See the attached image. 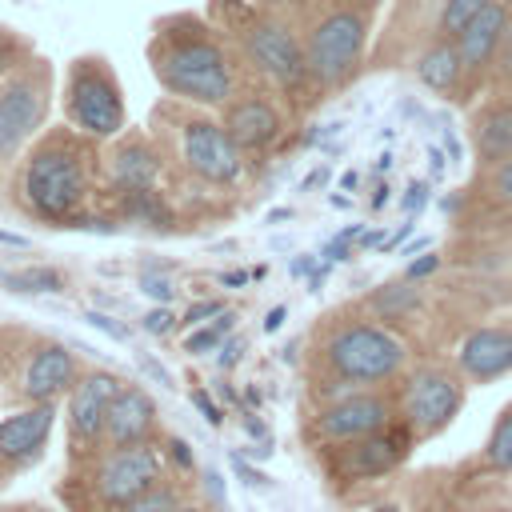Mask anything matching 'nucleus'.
<instances>
[{"label":"nucleus","instance_id":"obj_1","mask_svg":"<svg viewBox=\"0 0 512 512\" xmlns=\"http://www.w3.org/2000/svg\"><path fill=\"white\" fill-rule=\"evenodd\" d=\"M148 64L156 84L184 104L224 108L248 80L232 40L204 12H164L148 32Z\"/></svg>","mask_w":512,"mask_h":512},{"label":"nucleus","instance_id":"obj_2","mask_svg":"<svg viewBox=\"0 0 512 512\" xmlns=\"http://www.w3.org/2000/svg\"><path fill=\"white\" fill-rule=\"evenodd\" d=\"M96 176H100V148L92 136L76 132L72 124L44 128L20 156L12 200L36 224L80 228V220L88 216V200L96 192Z\"/></svg>","mask_w":512,"mask_h":512},{"label":"nucleus","instance_id":"obj_3","mask_svg":"<svg viewBox=\"0 0 512 512\" xmlns=\"http://www.w3.org/2000/svg\"><path fill=\"white\" fill-rule=\"evenodd\" d=\"M208 16L232 40L248 80L268 84L292 108H308L320 100L312 88V76H308L304 36L292 24L276 20L272 12H264L252 0H212Z\"/></svg>","mask_w":512,"mask_h":512},{"label":"nucleus","instance_id":"obj_4","mask_svg":"<svg viewBox=\"0 0 512 512\" xmlns=\"http://www.w3.org/2000/svg\"><path fill=\"white\" fill-rule=\"evenodd\" d=\"M408 364V348L372 316L332 312L312 340V380L316 396L332 400L356 388H384Z\"/></svg>","mask_w":512,"mask_h":512},{"label":"nucleus","instance_id":"obj_5","mask_svg":"<svg viewBox=\"0 0 512 512\" xmlns=\"http://www.w3.org/2000/svg\"><path fill=\"white\" fill-rule=\"evenodd\" d=\"M152 136L160 140L164 156L200 184L232 188L244 176V152L232 144L224 120H216L208 108L168 96L152 108Z\"/></svg>","mask_w":512,"mask_h":512},{"label":"nucleus","instance_id":"obj_6","mask_svg":"<svg viewBox=\"0 0 512 512\" xmlns=\"http://www.w3.org/2000/svg\"><path fill=\"white\" fill-rule=\"evenodd\" d=\"M168 480V464L156 444L140 448H100L72 460V472L60 484V496L72 512H112L156 484Z\"/></svg>","mask_w":512,"mask_h":512},{"label":"nucleus","instance_id":"obj_7","mask_svg":"<svg viewBox=\"0 0 512 512\" xmlns=\"http://www.w3.org/2000/svg\"><path fill=\"white\" fill-rule=\"evenodd\" d=\"M372 12L376 4L332 0L324 16L304 32V56H308V76H312L316 96L340 92L360 76L368 32H372Z\"/></svg>","mask_w":512,"mask_h":512},{"label":"nucleus","instance_id":"obj_8","mask_svg":"<svg viewBox=\"0 0 512 512\" xmlns=\"http://www.w3.org/2000/svg\"><path fill=\"white\" fill-rule=\"evenodd\" d=\"M64 116L76 132L92 136L96 144L116 140L128 128V104H124V84L112 68L108 56L100 52H80L68 60L64 72V92H60Z\"/></svg>","mask_w":512,"mask_h":512},{"label":"nucleus","instance_id":"obj_9","mask_svg":"<svg viewBox=\"0 0 512 512\" xmlns=\"http://www.w3.org/2000/svg\"><path fill=\"white\" fill-rule=\"evenodd\" d=\"M52 112V64L28 56L0 76V164H16L28 144L44 132Z\"/></svg>","mask_w":512,"mask_h":512},{"label":"nucleus","instance_id":"obj_10","mask_svg":"<svg viewBox=\"0 0 512 512\" xmlns=\"http://www.w3.org/2000/svg\"><path fill=\"white\" fill-rule=\"evenodd\" d=\"M464 396H468V380L460 376V368L432 360L404 376V384L396 388V412L416 440H428L456 420Z\"/></svg>","mask_w":512,"mask_h":512},{"label":"nucleus","instance_id":"obj_11","mask_svg":"<svg viewBox=\"0 0 512 512\" xmlns=\"http://www.w3.org/2000/svg\"><path fill=\"white\" fill-rule=\"evenodd\" d=\"M8 380V392H12V404L24 408V404H56L60 396L72 392L76 376H80V360L72 356L68 344L52 340V336H28L16 356H12V368L0 372Z\"/></svg>","mask_w":512,"mask_h":512},{"label":"nucleus","instance_id":"obj_12","mask_svg":"<svg viewBox=\"0 0 512 512\" xmlns=\"http://www.w3.org/2000/svg\"><path fill=\"white\" fill-rule=\"evenodd\" d=\"M416 436L408 432L404 420L380 428V432H368V436H356V440H344V444H328V480L336 492L344 488H356V484H368V480H380L388 472H396L408 452H412Z\"/></svg>","mask_w":512,"mask_h":512},{"label":"nucleus","instance_id":"obj_13","mask_svg":"<svg viewBox=\"0 0 512 512\" xmlns=\"http://www.w3.org/2000/svg\"><path fill=\"white\" fill-rule=\"evenodd\" d=\"M396 420H400V412H396V396L392 392H384V388H356V392L320 400V408L308 416L304 436L316 448H328V444H344V440L380 432V428H388Z\"/></svg>","mask_w":512,"mask_h":512},{"label":"nucleus","instance_id":"obj_14","mask_svg":"<svg viewBox=\"0 0 512 512\" xmlns=\"http://www.w3.org/2000/svg\"><path fill=\"white\" fill-rule=\"evenodd\" d=\"M220 120L232 136V144L244 152V156H260L268 152L284 128H288V108L280 100V92H272L268 84L260 80H244V88L220 108Z\"/></svg>","mask_w":512,"mask_h":512},{"label":"nucleus","instance_id":"obj_15","mask_svg":"<svg viewBox=\"0 0 512 512\" xmlns=\"http://www.w3.org/2000/svg\"><path fill=\"white\" fill-rule=\"evenodd\" d=\"M508 0H496L492 8H484L460 36H456V52H460V96L456 100H472L476 92L492 88V76H496V60H500V48H504V36H508Z\"/></svg>","mask_w":512,"mask_h":512},{"label":"nucleus","instance_id":"obj_16","mask_svg":"<svg viewBox=\"0 0 512 512\" xmlns=\"http://www.w3.org/2000/svg\"><path fill=\"white\" fill-rule=\"evenodd\" d=\"M128 380H120L108 368H80L72 392H68V464L88 456L100 444V428L108 416L112 396L124 388Z\"/></svg>","mask_w":512,"mask_h":512},{"label":"nucleus","instance_id":"obj_17","mask_svg":"<svg viewBox=\"0 0 512 512\" xmlns=\"http://www.w3.org/2000/svg\"><path fill=\"white\" fill-rule=\"evenodd\" d=\"M56 428V404H24L0 420V492L44 460Z\"/></svg>","mask_w":512,"mask_h":512},{"label":"nucleus","instance_id":"obj_18","mask_svg":"<svg viewBox=\"0 0 512 512\" xmlns=\"http://www.w3.org/2000/svg\"><path fill=\"white\" fill-rule=\"evenodd\" d=\"M164 148L152 132H136V128H124L108 156H104V180H108V196H120V192H136V188H156L160 176H164Z\"/></svg>","mask_w":512,"mask_h":512},{"label":"nucleus","instance_id":"obj_19","mask_svg":"<svg viewBox=\"0 0 512 512\" xmlns=\"http://www.w3.org/2000/svg\"><path fill=\"white\" fill-rule=\"evenodd\" d=\"M160 440V408L152 400L148 388L140 384H124L112 404H108V416H104V428H100V448H140V444H156Z\"/></svg>","mask_w":512,"mask_h":512},{"label":"nucleus","instance_id":"obj_20","mask_svg":"<svg viewBox=\"0 0 512 512\" xmlns=\"http://www.w3.org/2000/svg\"><path fill=\"white\" fill-rule=\"evenodd\" d=\"M460 376L468 384H488V380H500L512 372V324H480L472 328L460 348H456V360Z\"/></svg>","mask_w":512,"mask_h":512},{"label":"nucleus","instance_id":"obj_21","mask_svg":"<svg viewBox=\"0 0 512 512\" xmlns=\"http://www.w3.org/2000/svg\"><path fill=\"white\" fill-rule=\"evenodd\" d=\"M472 156H476L480 172H488L512 156V88L492 92L472 112Z\"/></svg>","mask_w":512,"mask_h":512},{"label":"nucleus","instance_id":"obj_22","mask_svg":"<svg viewBox=\"0 0 512 512\" xmlns=\"http://www.w3.org/2000/svg\"><path fill=\"white\" fill-rule=\"evenodd\" d=\"M416 76L424 88H432L436 96H460V52H456V40L448 36H432L428 48L416 56Z\"/></svg>","mask_w":512,"mask_h":512},{"label":"nucleus","instance_id":"obj_23","mask_svg":"<svg viewBox=\"0 0 512 512\" xmlns=\"http://www.w3.org/2000/svg\"><path fill=\"white\" fill-rule=\"evenodd\" d=\"M112 204H116V216L124 224L152 228V232H172L176 228V212H172V204H168V196L160 188L120 192V196H112Z\"/></svg>","mask_w":512,"mask_h":512},{"label":"nucleus","instance_id":"obj_24","mask_svg":"<svg viewBox=\"0 0 512 512\" xmlns=\"http://www.w3.org/2000/svg\"><path fill=\"white\" fill-rule=\"evenodd\" d=\"M252 4H260L264 12H272L276 20H284V24H292L300 36L324 16V8L332 4V0H252Z\"/></svg>","mask_w":512,"mask_h":512},{"label":"nucleus","instance_id":"obj_25","mask_svg":"<svg viewBox=\"0 0 512 512\" xmlns=\"http://www.w3.org/2000/svg\"><path fill=\"white\" fill-rule=\"evenodd\" d=\"M496 0H440V12H436V36H448L456 40L484 8H492Z\"/></svg>","mask_w":512,"mask_h":512},{"label":"nucleus","instance_id":"obj_26","mask_svg":"<svg viewBox=\"0 0 512 512\" xmlns=\"http://www.w3.org/2000/svg\"><path fill=\"white\" fill-rule=\"evenodd\" d=\"M484 464L496 472H512V404H504V412L496 416L484 440Z\"/></svg>","mask_w":512,"mask_h":512},{"label":"nucleus","instance_id":"obj_27","mask_svg":"<svg viewBox=\"0 0 512 512\" xmlns=\"http://www.w3.org/2000/svg\"><path fill=\"white\" fill-rule=\"evenodd\" d=\"M232 320H236V312H220L216 320H208V324H200V328H192L188 336H184V352L188 356H208V352H216L220 344H224V336L232 332Z\"/></svg>","mask_w":512,"mask_h":512},{"label":"nucleus","instance_id":"obj_28","mask_svg":"<svg viewBox=\"0 0 512 512\" xmlns=\"http://www.w3.org/2000/svg\"><path fill=\"white\" fill-rule=\"evenodd\" d=\"M4 284H8L12 292H64V288H68L64 272H56V268H48V264L20 268V272L4 276Z\"/></svg>","mask_w":512,"mask_h":512},{"label":"nucleus","instance_id":"obj_29","mask_svg":"<svg viewBox=\"0 0 512 512\" xmlns=\"http://www.w3.org/2000/svg\"><path fill=\"white\" fill-rule=\"evenodd\" d=\"M412 304H416V280H392V284H384V288L368 300V308H372L376 316H404Z\"/></svg>","mask_w":512,"mask_h":512},{"label":"nucleus","instance_id":"obj_30","mask_svg":"<svg viewBox=\"0 0 512 512\" xmlns=\"http://www.w3.org/2000/svg\"><path fill=\"white\" fill-rule=\"evenodd\" d=\"M180 500H184V492H180V484L168 476V480L156 484L152 492H144V496H136V500H128V504H120V508H112V512H172Z\"/></svg>","mask_w":512,"mask_h":512},{"label":"nucleus","instance_id":"obj_31","mask_svg":"<svg viewBox=\"0 0 512 512\" xmlns=\"http://www.w3.org/2000/svg\"><path fill=\"white\" fill-rule=\"evenodd\" d=\"M480 192H484V200H488L492 208H512V156H508L504 164H496V168L484 172Z\"/></svg>","mask_w":512,"mask_h":512},{"label":"nucleus","instance_id":"obj_32","mask_svg":"<svg viewBox=\"0 0 512 512\" xmlns=\"http://www.w3.org/2000/svg\"><path fill=\"white\" fill-rule=\"evenodd\" d=\"M144 332H152V336H164V332H172L176 328V312L168 308V304H156V308H148L144 312Z\"/></svg>","mask_w":512,"mask_h":512},{"label":"nucleus","instance_id":"obj_33","mask_svg":"<svg viewBox=\"0 0 512 512\" xmlns=\"http://www.w3.org/2000/svg\"><path fill=\"white\" fill-rule=\"evenodd\" d=\"M140 292L152 296L156 304H168V300L176 296V284H172L168 276H152V272H144V276H140Z\"/></svg>","mask_w":512,"mask_h":512},{"label":"nucleus","instance_id":"obj_34","mask_svg":"<svg viewBox=\"0 0 512 512\" xmlns=\"http://www.w3.org/2000/svg\"><path fill=\"white\" fill-rule=\"evenodd\" d=\"M428 200H432V180H416V184H408V192H404L400 208H404V216H416Z\"/></svg>","mask_w":512,"mask_h":512},{"label":"nucleus","instance_id":"obj_35","mask_svg":"<svg viewBox=\"0 0 512 512\" xmlns=\"http://www.w3.org/2000/svg\"><path fill=\"white\" fill-rule=\"evenodd\" d=\"M220 312H224V304H220V300H200V304H192V308L184 312V320H180V324H184V328H200V324L216 320Z\"/></svg>","mask_w":512,"mask_h":512},{"label":"nucleus","instance_id":"obj_36","mask_svg":"<svg viewBox=\"0 0 512 512\" xmlns=\"http://www.w3.org/2000/svg\"><path fill=\"white\" fill-rule=\"evenodd\" d=\"M84 320H88L92 328H100L104 336H112V340H120V344H124V340L132 336V332H128V328H124L120 320H112L108 312H96V308H88V312H84Z\"/></svg>","mask_w":512,"mask_h":512},{"label":"nucleus","instance_id":"obj_37","mask_svg":"<svg viewBox=\"0 0 512 512\" xmlns=\"http://www.w3.org/2000/svg\"><path fill=\"white\" fill-rule=\"evenodd\" d=\"M136 364H140V372H144V376H148L152 384H164V388H176V384H172V376H168V368H164V364H160L156 356H148V352H140V356H136Z\"/></svg>","mask_w":512,"mask_h":512},{"label":"nucleus","instance_id":"obj_38","mask_svg":"<svg viewBox=\"0 0 512 512\" xmlns=\"http://www.w3.org/2000/svg\"><path fill=\"white\" fill-rule=\"evenodd\" d=\"M192 404L200 408V416H204L212 428H216V424H224V412H220V404H216V400H212L204 388H192Z\"/></svg>","mask_w":512,"mask_h":512},{"label":"nucleus","instance_id":"obj_39","mask_svg":"<svg viewBox=\"0 0 512 512\" xmlns=\"http://www.w3.org/2000/svg\"><path fill=\"white\" fill-rule=\"evenodd\" d=\"M168 460H172V464H176L184 476L196 468V460H192V448H188V440H180V436H172V440H168Z\"/></svg>","mask_w":512,"mask_h":512},{"label":"nucleus","instance_id":"obj_40","mask_svg":"<svg viewBox=\"0 0 512 512\" xmlns=\"http://www.w3.org/2000/svg\"><path fill=\"white\" fill-rule=\"evenodd\" d=\"M232 468H236V476H240L248 488H264V484H268V480H264V472H260V468H252L240 452H232Z\"/></svg>","mask_w":512,"mask_h":512},{"label":"nucleus","instance_id":"obj_41","mask_svg":"<svg viewBox=\"0 0 512 512\" xmlns=\"http://www.w3.org/2000/svg\"><path fill=\"white\" fill-rule=\"evenodd\" d=\"M440 268V256L436 252H428V256H420V260H412L408 268H404V280H420V276H432Z\"/></svg>","mask_w":512,"mask_h":512},{"label":"nucleus","instance_id":"obj_42","mask_svg":"<svg viewBox=\"0 0 512 512\" xmlns=\"http://www.w3.org/2000/svg\"><path fill=\"white\" fill-rule=\"evenodd\" d=\"M240 352H244V340H236V336H232V340H224V344H220L216 364H220V368H232V364L240 360Z\"/></svg>","mask_w":512,"mask_h":512},{"label":"nucleus","instance_id":"obj_43","mask_svg":"<svg viewBox=\"0 0 512 512\" xmlns=\"http://www.w3.org/2000/svg\"><path fill=\"white\" fill-rule=\"evenodd\" d=\"M348 256H352V244H344V240H328V244H324V260H328V264L348 260Z\"/></svg>","mask_w":512,"mask_h":512},{"label":"nucleus","instance_id":"obj_44","mask_svg":"<svg viewBox=\"0 0 512 512\" xmlns=\"http://www.w3.org/2000/svg\"><path fill=\"white\" fill-rule=\"evenodd\" d=\"M284 316H288V308H284V304H276V308L264 316V332H280V328H284Z\"/></svg>","mask_w":512,"mask_h":512},{"label":"nucleus","instance_id":"obj_45","mask_svg":"<svg viewBox=\"0 0 512 512\" xmlns=\"http://www.w3.org/2000/svg\"><path fill=\"white\" fill-rule=\"evenodd\" d=\"M428 172H432V180L444 176V156H440V148H428Z\"/></svg>","mask_w":512,"mask_h":512},{"label":"nucleus","instance_id":"obj_46","mask_svg":"<svg viewBox=\"0 0 512 512\" xmlns=\"http://www.w3.org/2000/svg\"><path fill=\"white\" fill-rule=\"evenodd\" d=\"M384 240H388V236H384L380 228H372V232H360V248H364V252H368V248H380Z\"/></svg>","mask_w":512,"mask_h":512},{"label":"nucleus","instance_id":"obj_47","mask_svg":"<svg viewBox=\"0 0 512 512\" xmlns=\"http://www.w3.org/2000/svg\"><path fill=\"white\" fill-rule=\"evenodd\" d=\"M316 272V260L312 256H296L292 260V276H312Z\"/></svg>","mask_w":512,"mask_h":512},{"label":"nucleus","instance_id":"obj_48","mask_svg":"<svg viewBox=\"0 0 512 512\" xmlns=\"http://www.w3.org/2000/svg\"><path fill=\"white\" fill-rule=\"evenodd\" d=\"M0 512H56V508H48V504H8Z\"/></svg>","mask_w":512,"mask_h":512},{"label":"nucleus","instance_id":"obj_49","mask_svg":"<svg viewBox=\"0 0 512 512\" xmlns=\"http://www.w3.org/2000/svg\"><path fill=\"white\" fill-rule=\"evenodd\" d=\"M220 280H224L228 288H244V284H248V272H224Z\"/></svg>","mask_w":512,"mask_h":512},{"label":"nucleus","instance_id":"obj_50","mask_svg":"<svg viewBox=\"0 0 512 512\" xmlns=\"http://www.w3.org/2000/svg\"><path fill=\"white\" fill-rule=\"evenodd\" d=\"M244 424H248V436H268V428H264V424H260V420H256L252 412L244 416Z\"/></svg>","mask_w":512,"mask_h":512},{"label":"nucleus","instance_id":"obj_51","mask_svg":"<svg viewBox=\"0 0 512 512\" xmlns=\"http://www.w3.org/2000/svg\"><path fill=\"white\" fill-rule=\"evenodd\" d=\"M316 184H324V168H316L312 176H304V184H300V188L308 192V188H316Z\"/></svg>","mask_w":512,"mask_h":512},{"label":"nucleus","instance_id":"obj_52","mask_svg":"<svg viewBox=\"0 0 512 512\" xmlns=\"http://www.w3.org/2000/svg\"><path fill=\"white\" fill-rule=\"evenodd\" d=\"M172 512H208V508H204V504H192V500H180Z\"/></svg>","mask_w":512,"mask_h":512},{"label":"nucleus","instance_id":"obj_53","mask_svg":"<svg viewBox=\"0 0 512 512\" xmlns=\"http://www.w3.org/2000/svg\"><path fill=\"white\" fill-rule=\"evenodd\" d=\"M384 204H388V188H380V192H376V196H372V204H368V208H372V212H376V208H384Z\"/></svg>","mask_w":512,"mask_h":512},{"label":"nucleus","instance_id":"obj_54","mask_svg":"<svg viewBox=\"0 0 512 512\" xmlns=\"http://www.w3.org/2000/svg\"><path fill=\"white\" fill-rule=\"evenodd\" d=\"M272 220H292V208H272V212H268V224H272Z\"/></svg>","mask_w":512,"mask_h":512},{"label":"nucleus","instance_id":"obj_55","mask_svg":"<svg viewBox=\"0 0 512 512\" xmlns=\"http://www.w3.org/2000/svg\"><path fill=\"white\" fill-rule=\"evenodd\" d=\"M364 512H404V508H400V504H392V500H388V504H372V508H364Z\"/></svg>","mask_w":512,"mask_h":512},{"label":"nucleus","instance_id":"obj_56","mask_svg":"<svg viewBox=\"0 0 512 512\" xmlns=\"http://www.w3.org/2000/svg\"><path fill=\"white\" fill-rule=\"evenodd\" d=\"M328 204H332V208H348V196H336V192H332Z\"/></svg>","mask_w":512,"mask_h":512},{"label":"nucleus","instance_id":"obj_57","mask_svg":"<svg viewBox=\"0 0 512 512\" xmlns=\"http://www.w3.org/2000/svg\"><path fill=\"white\" fill-rule=\"evenodd\" d=\"M352 4H376V0H352Z\"/></svg>","mask_w":512,"mask_h":512},{"label":"nucleus","instance_id":"obj_58","mask_svg":"<svg viewBox=\"0 0 512 512\" xmlns=\"http://www.w3.org/2000/svg\"><path fill=\"white\" fill-rule=\"evenodd\" d=\"M0 284H4V272H0Z\"/></svg>","mask_w":512,"mask_h":512},{"label":"nucleus","instance_id":"obj_59","mask_svg":"<svg viewBox=\"0 0 512 512\" xmlns=\"http://www.w3.org/2000/svg\"><path fill=\"white\" fill-rule=\"evenodd\" d=\"M508 8H512V0H508Z\"/></svg>","mask_w":512,"mask_h":512}]
</instances>
